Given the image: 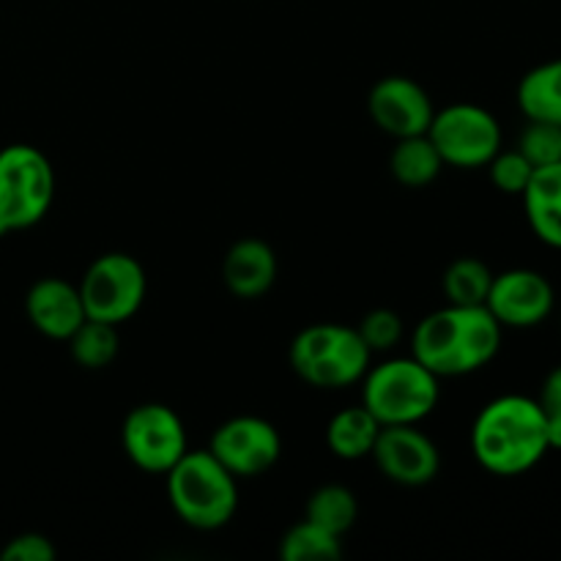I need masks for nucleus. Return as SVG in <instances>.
<instances>
[{"label":"nucleus","instance_id":"9d476101","mask_svg":"<svg viewBox=\"0 0 561 561\" xmlns=\"http://www.w3.org/2000/svg\"><path fill=\"white\" fill-rule=\"evenodd\" d=\"M208 453L236 477L250 480L272 469L283 455L279 431L263 416H233L214 431Z\"/></svg>","mask_w":561,"mask_h":561},{"label":"nucleus","instance_id":"f257e3e1","mask_svg":"<svg viewBox=\"0 0 561 561\" xmlns=\"http://www.w3.org/2000/svg\"><path fill=\"white\" fill-rule=\"evenodd\" d=\"M502 332V323L485 305H444L416 323L411 356L436 378L469 376L496 359Z\"/></svg>","mask_w":561,"mask_h":561},{"label":"nucleus","instance_id":"b1692460","mask_svg":"<svg viewBox=\"0 0 561 561\" xmlns=\"http://www.w3.org/2000/svg\"><path fill=\"white\" fill-rule=\"evenodd\" d=\"M518 151L529 159L535 170L561 162V126L529 121L518 137Z\"/></svg>","mask_w":561,"mask_h":561},{"label":"nucleus","instance_id":"4be33fe9","mask_svg":"<svg viewBox=\"0 0 561 561\" xmlns=\"http://www.w3.org/2000/svg\"><path fill=\"white\" fill-rule=\"evenodd\" d=\"M493 272L480 257H458L444 272V299L447 305L480 307L485 305L488 290H491Z\"/></svg>","mask_w":561,"mask_h":561},{"label":"nucleus","instance_id":"ddd939ff","mask_svg":"<svg viewBox=\"0 0 561 561\" xmlns=\"http://www.w3.org/2000/svg\"><path fill=\"white\" fill-rule=\"evenodd\" d=\"M367 113L383 135L400 140V137L425 135L436 107L431 93L420 82L403 75H389L370 88Z\"/></svg>","mask_w":561,"mask_h":561},{"label":"nucleus","instance_id":"0eeeda50","mask_svg":"<svg viewBox=\"0 0 561 561\" xmlns=\"http://www.w3.org/2000/svg\"><path fill=\"white\" fill-rule=\"evenodd\" d=\"M77 288H80L88 318L121 327L135 318L146 301L148 277L135 255L104 252L85 268Z\"/></svg>","mask_w":561,"mask_h":561},{"label":"nucleus","instance_id":"a878e982","mask_svg":"<svg viewBox=\"0 0 561 561\" xmlns=\"http://www.w3.org/2000/svg\"><path fill=\"white\" fill-rule=\"evenodd\" d=\"M356 332L362 334V340L367 343V348L376 354V351H392L398 348L400 340H403V318L398 316L389 307H376V310L367 312L365 318L359 321Z\"/></svg>","mask_w":561,"mask_h":561},{"label":"nucleus","instance_id":"f3484780","mask_svg":"<svg viewBox=\"0 0 561 561\" xmlns=\"http://www.w3.org/2000/svg\"><path fill=\"white\" fill-rule=\"evenodd\" d=\"M515 96L526 121H546V124L561 126V58L546 60L526 71Z\"/></svg>","mask_w":561,"mask_h":561},{"label":"nucleus","instance_id":"aec40b11","mask_svg":"<svg viewBox=\"0 0 561 561\" xmlns=\"http://www.w3.org/2000/svg\"><path fill=\"white\" fill-rule=\"evenodd\" d=\"M66 343L77 365L85 370H104L118 356V327L85 318Z\"/></svg>","mask_w":561,"mask_h":561},{"label":"nucleus","instance_id":"9b49d317","mask_svg":"<svg viewBox=\"0 0 561 561\" xmlns=\"http://www.w3.org/2000/svg\"><path fill=\"white\" fill-rule=\"evenodd\" d=\"M485 307L502 329H535L551 318L557 290L537 268H507L493 274Z\"/></svg>","mask_w":561,"mask_h":561},{"label":"nucleus","instance_id":"5701e85b","mask_svg":"<svg viewBox=\"0 0 561 561\" xmlns=\"http://www.w3.org/2000/svg\"><path fill=\"white\" fill-rule=\"evenodd\" d=\"M343 557V537L321 529L312 520H299L279 540L283 561H334Z\"/></svg>","mask_w":561,"mask_h":561},{"label":"nucleus","instance_id":"20e7f679","mask_svg":"<svg viewBox=\"0 0 561 561\" xmlns=\"http://www.w3.org/2000/svg\"><path fill=\"white\" fill-rule=\"evenodd\" d=\"M288 359L296 376L310 387L343 389L365 378L373 351L356 327L312 323L296 334Z\"/></svg>","mask_w":561,"mask_h":561},{"label":"nucleus","instance_id":"2eb2a0df","mask_svg":"<svg viewBox=\"0 0 561 561\" xmlns=\"http://www.w3.org/2000/svg\"><path fill=\"white\" fill-rule=\"evenodd\" d=\"M225 288L239 299H261L277 279V255L263 239H241L222 261Z\"/></svg>","mask_w":561,"mask_h":561},{"label":"nucleus","instance_id":"6ab92c4d","mask_svg":"<svg viewBox=\"0 0 561 561\" xmlns=\"http://www.w3.org/2000/svg\"><path fill=\"white\" fill-rule=\"evenodd\" d=\"M444 159L425 135H411L394 140L392 153H389V173L394 181L409 190H422V186L433 184L442 175Z\"/></svg>","mask_w":561,"mask_h":561},{"label":"nucleus","instance_id":"393cba45","mask_svg":"<svg viewBox=\"0 0 561 561\" xmlns=\"http://www.w3.org/2000/svg\"><path fill=\"white\" fill-rule=\"evenodd\" d=\"M485 168H488V175H491L493 186H496L499 192H504V195H515V197L524 195L531 175H535V168H531V162L518 151V148H513V151H499Z\"/></svg>","mask_w":561,"mask_h":561},{"label":"nucleus","instance_id":"c756f323","mask_svg":"<svg viewBox=\"0 0 561 561\" xmlns=\"http://www.w3.org/2000/svg\"><path fill=\"white\" fill-rule=\"evenodd\" d=\"M559 327H561V316H559Z\"/></svg>","mask_w":561,"mask_h":561},{"label":"nucleus","instance_id":"bb28decb","mask_svg":"<svg viewBox=\"0 0 561 561\" xmlns=\"http://www.w3.org/2000/svg\"><path fill=\"white\" fill-rule=\"evenodd\" d=\"M55 546L38 531H25V535H16L0 548V561H53L55 559Z\"/></svg>","mask_w":561,"mask_h":561},{"label":"nucleus","instance_id":"f03ea898","mask_svg":"<svg viewBox=\"0 0 561 561\" xmlns=\"http://www.w3.org/2000/svg\"><path fill=\"white\" fill-rule=\"evenodd\" d=\"M471 453L488 474L520 477L535 469L551 453L540 400L502 394L482 405L471 425Z\"/></svg>","mask_w":561,"mask_h":561},{"label":"nucleus","instance_id":"7ed1b4c3","mask_svg":"<svg viewBox=\"0 0 561 561\" xmlns=\"http://www.w3.org/2000/svg\"><path fill=\"white\" fill-rule=\"evenodd\" d=\"M236 482L208 449H186L184 458L168 471L170 507L192 529H222L239 510Z\"/></svg>","mask_w":561,"mask_h":561},{"label":"nucleus","instance_id":"423d86ee","mask_svg":"<svg viewBox=\"0 0 561 561\" xmlns=\"http://www.w3.org/2000/svg\"><path fill=\"white\" fill-rule=\"evenodd\" d=\"M53 201L55 170L47 153L27 142L0 148V236L38 225Z\"/></svg>","mask_w":561,"mask_h":561},{"label":"nucleus","instance_id":"c85d7f7f","mask_svg":"<svg viewBox=\"0 0 561 561\" xmlns=\"http://www.w3.org/2000/svg\"><path fill=\"white\" fill-rule=\"evenodd\" d=\"M548 449H561V414H546Z\"/></svg>","mask_w":561,"mask_h":561},{"label":"nucleus","instance_id":"cd10ccee","mask_svg":"<svg viewBox=\"0 0 561 561\" xmlns=\"http://www.w3.org/2000/svg\"><path fill=\"white\" fill-rule=\"evenodd\" d=\"M537 400H540L546 414H561V365L548 373L546 381H542L540 398Z\"/></svg>","mask_w":561,"mask_h":561},{"label":"nucleus","instance_id":"a211bd4d","mask_svg":"<svg viewBox=\"0 0 561 561\" xmlns=\"http://www.w3.org/2000/svg\"><path fill=\"white\" fill-rule=\"evenodd\" d=\"M381 422L365 409V405H348L337 411L327 427V444L340 460L370 458L376 438L381 433Z\"/></svg>","mask_w":561,"mask_h":561},{"label":"nucleus","instance_id":"4468645a","mask_svg":"<svg viewBox=\"0 0 561 561\" xmlns=\"http://www.w3.org/2000/svg\"><path fill=\"white\" fill-rule=\"evenodd\" d=\"M27 321L49 340H69L85 321L80 288L60 277H44L31 285L25 296Z\"/></svg>","mask_w":561,"mask_h":561},{"label":"nucleus","instance_id":"412c9836","mask_svg":"<svg viewBox=\"0 0 561 561\" xmlns=\"http://www.w3.org/2000/svg\"><path fill=\"white\" fill-rule=\"evenodd\" d=\"M305 518L321 529L332 531V535L343 537L359 518V504L348 488L332 482V485H321L318 491H312V496L307 499Z\"/></svg>","mask_w":561,"mask_h":561},{"label":"nucleus","instance_id":"1a4fd4ad","mask_svg":"<svg viewBox=\"0 0 561 561\" xmlns=\"http://www.w3.org/2000/svg\"><path fill=\"white\" fill-rule=\"evenodd\" d=\"M124 453L148 474H168L190 447L181 416L164 403H142L126 414L121 427Z\"/></svg>","mask_w":561,"mask_h":561},{"label":"nucleus","instance_id":"39448f33","mask_svg":"<svg viewBox=\"0 0 561 561\" xmlns=\"http://www.w3.org/2000/svg\"><path fill=\"white\" fill-rule=\"evenodd\" d=\"M442 378L433 376L414 356H394L367 367L362 378V405L381 425H420L436 411Z\"/></svg>","mask_w":561,"mask_h":561},{"label":"nucleus","instance_id":"6e6552de","mask_svg":"<svg viewBox=\"0 0 561 561\" xmlns=\"http://www.w3.org/2000/svg\"><path fill=\"white\" fill-rule=\"evenodd\" d=\"M427 137L442 153L444 164L460 170L485 168L502 151V124L491 110L471 102L436 110Z\"/></svg>","mask_w":561,"mask_h":561},{"label":"nucleus","instance_id":"dca6fc26","mask_svg":"<svg viewBox=\"0 0 561 561\" xmlns=\"http://www.w3.org/2000/svg\"><path fill=\"white\" fill-rule=\"evenodd\" d=\"M529 228L542 244L561 250V162L537 168L520 195Z\"/></svg>","mask_w":561,"mask_h":561},{"label":"nucleus","instance_id":"f8f14e48","mask_svg":"<svg viewBox=\"0 0 561 561\" xmlns=\"http://www.w3.org/2000/svg\"><path fill=\"white\" fill-rule=\"evenodd\" d=\"M370 458L387 480L405 488L427 485L442 469V453L436 442L416 425H383Z\"/></svg>","mask_w":561,"mask_h":561}]
</instances>
